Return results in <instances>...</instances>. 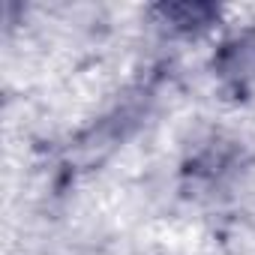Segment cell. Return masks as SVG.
Masks as SVG:
<instances>
[{
	"label": "cell",
	"mask_w": 255,
	"mask_h": 255,
	"mask_svg": "<svg viewBox=\"0 0 255 255\" xmlns=\"http://www.w3.org/2000/svg\"><path fill=\"white\" fill-rule=\"evenodd\" d=\"M219 66H222V72L225 75H255V42H249V39H234V42H228L225 45V51H222V60H219Z\"/></svg>",
	"instance_id": "cell-2"
},
{
	"label": "cell",
	"mask_w": 255,
	"mask_h": 255,
	"mask_svg": "<svg viewBox=\"0 0 255 255\" xmlns=\"http://www.w3.org/2000/svg\"><path fill=\"white\" fill-rule=\"evenodd\" d=\"M156 15L165 24H171L174 30H201L219 12L210 3H162V6H156Z\"/></svg>",
	"instance_id": "cell-1"
}]
</instances>
